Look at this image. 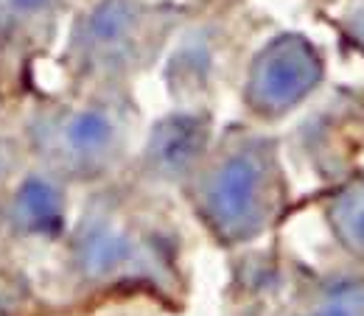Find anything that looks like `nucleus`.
<instances>
[{
  "label": "nucleus",
  "instance_id": "nucleus-9",
  "mask_svg": "<svg viewBox=\"0 0 364 316\" xmlns=\"http://www.w3.org/2000/svg\"><path fill=\"white\" fill-rule=\"evenodd\" d=\"M331 227L336 238L356 255H364V180L348 185L331 205Z\"/></svg>",
  "mask_w": 364,
  "mask_h": 316
},
{
  "label": "nucleus",
  "instance_id": "nucleus-3",
  "mask_svg": "<svg viewBox=\"0 0 364 316\" xmlns=\"http://www.w3.org/2000/svg\"><path fill=\"white\" fill-rule=\"evenodd\" d=\"M274 190V140L238 137L199 182V213L222 241L241 244L269 224Z\"/></svg>",
  "mask_w": 364,
  "mask_h": 316
},
{
  "label": "nucleus",
  "instance_id": "nucleus-1",
  "mask_svg": "<svg viewBox=\"0 0 364 316\" xmlns=\"http://www.w3.org/2000/svg\"><path fill=\"white\" fill-rule=\"evenodd\" d=\"M166 0H90L70 28L68 70L82 82H118L143 70L180 23Z\"/></svg>",
  "mask_w": 364,
  "mask_h": 316
},
{
  "label": "nucleus",
  "instance_id": "nucleus-5",
  "mask_svg": "<svg viewBox=\"0 0 364 316\" xmlns=\"http://www.w3.org/2000/svg\"><path fill=\"white\" fill-rule=\"evenodd\" d=\"M210 115L202 109H177L151 126L143 148V163L151 177L163 182L185 180L208 154Z\"/></svg>",
  "mask_w": 364,
  "mask_h": 316
},
{
  "label": "nucleus",
  "instance_id": "nucleus-11",
  "mask_svg": "<svg viewBox=\"0 0 364 316\" xmlns=\"http://www.w3.org/2000/svg\"><path fill=\"white\" fill-rule=\"evenodd\" d=\"M314 316H353V311H350V308H345V305H328V308L317 311Z\"/></svg>",
  "mask_w": 364,
  "mask_h": 316
},
{
  "label": "nucleus",
  "instance_id": "nucleus-6",
  "mask_svg": "<svg viewBox=\"0 0 364 316\" xmlns=\"http://www.w3.org/2000/svg\"><path fill=\"white\" fill-rule=\"evenodd\" d=\"M70 0H0V62L23 59L53 40Z\"/></svg>",
  "mask_w": 364,
  "mask_h": 316
},
{
  "label": "nucleus",
  "instance_id": "nucleus-8",
  "mask_svg": "<svg viewBox=\"0 0 364 316\" xmlns=\"http://www.w3.org/2000/svg\"><path fill=\"white\" fill-rule=\"evenodd\" d=\"M73 255H76V269L85 277L107 280L135 261L137 246L129 232L98 216V219H85V224L76 229Z\"/></svg>",
  "mask_w": 364,
  "mask_h": 316
},
{
  "label": "nucleus",
  "instance_id": "nucleus-10",
  "mask_svg": "<svg viewBox=\"0 0 364 316\" xmlns=\"http://www.w3.org/2000/svg\"><path fill=\"white\" fill-rule=\"evenodd\" d=\"M345 28H348V34L353 37V43H356L359 50L364 53V3L359 9L350 11V17L345 20Z\"/></svg>",
  "mask_w": 364,
  "mask_h": 316
},
{
  "label": "nucleus",
  "instance_id": "nucleus-2",
  "mask_svg": "<svg viewBox=\"0 0 364 316\" xmlns=\"http://www.w3.org/2000/svg\"><path fill=\"white\" fill-rule=\"evenodd\" d=\"M129 115V104L109 90L82 101H59L31 112L28 140L50 174L90 180L121 157Z\"/></svg>",
  "mask_w": 364,
  "mask_h": 316
},
{
  "label": "nucleus",
  "instance_id": "nucleus-7",
  "mask_svg": "<svg viewBox=\"0 0 364 316\" xmlns=\"http://www.w3.org/2000/svg\"><path fill=\"white\" fill-rule=\"evenodd\" d=\"M6 222L17 235L53 238L65 229V187L56 174H28L6 205Z\"/></svg>",
  "mask_w": 364,
  "mask_h": 316
},
{
  "label": "nucleus",
  "instance_id": "nucleus-4",
  "mask_svg": "<svg viewBox=\"0 0 364 316\" xmlns=\"http://www.w3.org/2000/svg\"><path fill=\"white\" fill-rule=\"evenodd\" d=\"M322 73V56L309 37L277 34L255 53L244 85V101L261 118H280L317 90Z\"/></svg>",
  "mask_w": 364,
  "mask_h": 316
}]
</instances>
